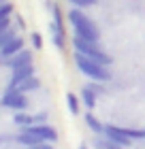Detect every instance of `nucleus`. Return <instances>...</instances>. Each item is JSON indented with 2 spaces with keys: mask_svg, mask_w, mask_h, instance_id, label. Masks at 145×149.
<instances>
[{
  "mask_svg": "<svg viewBox=\"0 0 145 149\" xmlns=\"http://www.w3.org/2000/svg\"><path fill=\"white\" fill-rule=\"evenodd\" d=\"M9 28H11V19H4V22H0V34H4Z\"/></svg>",
  "mask_w": 145,
  "mask_h": 149,
  "instance_id": "24",
  "label": "nucleus"
},
{
  "mask_svg": "<svg viewBox=\"0 0 145 149\" xmlns=\"http://www.w3.org/2000/svg\"><path fill=\"white\" fill-rule=\"evenodd\" d=\"M4 2H6V0H0V4H4Z\"/></svg>",
  "mask_w": 145,
  "mask_h": 149,
  "instance_id": "27",
  "label": "nucleus"
},
{
  "mask_svg": "<svg viewBox=\"0 0 145 149\" xmlns=\"http://www.w3.org/2000/svg\"><path fill=\"white\" fill-rule=\"evenodd\" d=\"M24 49V40L22 38H13L11 43H6L2 49H0V60H6V58H11V56H15V53H19Z\"/></svg>",
  "mask_w": 145,
  "mask_h": 149,
  "instance_id": "10",
  "label": "nucleus"
},
{
  "mask_svg": "<svg viewBox=\"0 0 145 149\" xmlns=\"http://www.w3.org/2000/svg\"><path fill=\"white\" fill-rule=\"evenodd\" d=\"M53 45H56L58 49H64V36H60V34H53Z\"/></svg>",
  "mask_w": 145,
  "mask_h": 149,
  "instance_id": "23",
  "label": "nucleus"
},
{
  "mask_svg": "<svg viewBox=\"0 0 145 149\" xmlns=\"http://www.w3.org/2000/svg\"><path fill=\"white\" fill-rule=\"evenodd\" d=\"M15 141L19 145H24V147H32V145H41V143H45V141H41L39 136H34L32 132H28V130H19V134L15 136Z\"/></svg>",
  "mask_w": 145,
  "mask_h": 149,
  "instance_id": "11",
  "label": "nucleus"
},
{
  "mask_svg": "<svg viewBox=\"0 0 145 149\" xmlns=\"http://www.w3.org/2000/svg\"><path fill=\"white\" fill-rule=\"evenodd\" d=\"M28 64H32V51H28V49H22L19 53H15V56H11L6 60H0V66H6V68H11V70L28 66Z\"/></svg>",
  "mask_w": 145,
  "mask_h": 149,
  "instance_id": "6",
  "label": "nucleus"
},
{
  "mask_svg": "<svg viewBox=\"0 0 145 149\" xmlns=\"http://www.w3.org/2000/svg\"><path fill=\"white\" fill-rule=\"evenodd\" d=\"M79 149H88V145H85V143H81V145H79Z\"/></svg>",
  "mask_w": 145,
  "mask_h": 149,
  "instance_id": "26",
  "label": "nucleus"
},
{
  "mask_svg": "<svg viewBox=\"0 0 145 149\" xmlns=\"http://www.w3.org/2000/svg\"><path fill=\"white\" fill-rule=\"evenodd\" d=\"M13 38H17V32H15V28L11 26V28L4 32V34H0V49H2V47H4L6 43H11Z\"/></svg>",
  "mask_w": 145,
  "mask_h": 149,
  "instance_id": "17",
  "label": "nucleus"
},
{
  "mask_svg": "<svg viewBox=\"0 0 145 149\" xmlns=\"http://www.w3.org/2000/svg\"><path fill=\"white\" fill-rule=\"evenodd\" d=\"M13 121H15V126H19V128H26V126L36 124V121H34V115L24 113V111H17L15 115H13Z\"/></svg>",
  "mask_w": 145,
  "mask_h": 149,
  "instance_id": "14",
  "label": "nucleus"
},
{
  "mask_svg": "<svg viewBox=\"0 0 145 149\" xmlns=\"http://www.w3.org/2000/svg\"><path fill=\"white\" fill-rule=\"evenodd\" d=\"M75 66L92 81H100V83L111 81V70H109V66H102V64L96 62V60L88 58V56H83V53H79V51H75Z\"/></svg>",
  "mask_w": 145,
  "mask_h": 149,
  "instance_id": "2",
  "label": "nucleus"
},
{
  "mask_svg": "<svg viewBox=\"0 0 145 149\" xmlns=\"http://www.w3.org/2000/svg\"><path fill=\"white\" fill-rule=\"evenodd\" d=\"M73 6H77V9H88V6H94L98 0H68Z\"/></svg>",
  "mask_w": 145,
  "mask_h": 149,
  "instance_id": "19",
  "label": "nucleus"
},
{
  "mask_svg": "<svg viewBox=\"0 0 145 149\" xmlns=\"http://www.w3.org/2000/svg\"><path fill=\"white\" fill-rule=\"evenodd\" d=\"M105 136L109 141H113L115 145H120V147H128L132 143V139L124 132V128H117V126H105Z\"/></svg>",
  "mask_w": 145,
  "mask_h": 149,
  "instance_id": "7",
  "label": "nucleus"
},
{
  "mask_svg": "<svg viewBox=\"0 0 145 149\" xmlns=\"http://www.w3.org/2000/svg\"><path fill=\"white\" fill-rule=\"evenodd\" d=\"M73 47H75V51H79V53H83V56L96 60V62L102 64V66H111L113 64V58L109 56V53L102 51L100 47H98V43L85 40V38H81V36H73Z\"/></svg>",
  "mask_w": 145,
  "mask_h": 149,
  "instance_id": "3",
  "label": "nucleus"
},
{
  "mask_svg": "<svg viewBox=\"0 0 145 149\" xmlns=\"http://www.w3.org/2000/svg\"><path fill=\"white\" fill-rule=\"evenodd\" d=\"M47 9L51 11V17H53V22L49 24L51 32H53V34H60V36H64V19H62V11H60L58 2L49 0V2H47Z\"/></svg>",
  "mask_w": 145,
  "mask_h": 149,
  "instance_id": "8",
  "label": "nucleus"
},
{
  "mask_svg": "<svg viewBox=\"0 0 145 149\" xmlns=\"http://www.w3.org/2000/svg\"><path fill=\"white\" fill-rule=\"evenodd\" d=\"M34 77V64H28V66H22V68H15L11 74V81H9V87L11 90H15L19 83H24L26 79Z\"/></svg>",
  "mask_w": 145,
  "mask_h": 149,
  "instance_id": "9",
  "label": "nucleus"
},
{
  "mask_svg": "<svg viewBox=\"0 0 145 149\" xmlns=\"http://www.w3.org/2000/svg\"><path fill=\"white\" fill-rule=\"evenodd\" d=\"M41 87V79H36V74L34 77H30V79H26L24 83H19L15 90H19V92H24V94H28V92H34V90H39Z\"/></svg>",
  "mask_w": 145,
  "mask_h": 149,
  "instance_id": "15",
  "label": "nucleus"
},
{
  "mask_svg": "<svg viewBox=\"0 0 145 149\" xmlns=\"http://www.w3.org/2000/svg\"><path fill=\"white\" fill-rule=\"evenodd\" d=\"M124 132H126L132 141H137V139H145V128H143V130H132V128H124Z\"/></svg>",
  "mask_w": 145,
  "mask_h": 149,
  "instance_id": "20",
  "label": "nucleus"
},
{
  "mask_svg": "<svg viewBox=\"0 0 145 149\" xmlns=\"http://www.w3.org/2000/svg\"><path fill=\"white\" fill-rule=\"evenodd\" d=\"M88 87H90V90H92V92L96 94V96H102V94H105V87L100 85V81H94V83H90Z\"/></svg>",
  "mask_w": 145,
  "mask_h": 149,
  "instance_id": "22",
  "label": "nucleus"
},
{
  "mask_svg": "<svg viewBox=\"0 0 145 149\" xmlns=\"http://www.w3.org/2000/svg\"><path fill=\"white\" fill-rule=\"evenodd\" d=\"M85 124H88V128L92 132H96V134H105V124L96 117L94 113H85Z\"/></svg>",
  "mask_w": 145,
  "mask_h": 149,
  "instance_id": "12",
  "label": "nucleus"
},
{
  "mask_svg": "<svg viewBox=\"0 0 145 149\" xmlns=\"http://www.w3.org/2000/svg\"><path fill=\"white\" fill-rule=\"evenodd\" d=\"M11 13H13V4H11V2H4V4H0V22L9 19V17H11Z\"/></svg>",
  "mask_w": 145,
  "mask_h": 149,
  "instance_id": "18",
  "label": "nucleus"
},
{
  "mask_svg": "<svg viewBox=\"0 0 145 149\" xmlns=\"http://www.w3.org/2000/svg\"><path fill=\"white\" fill-rule=\"evenodd\" d=\"M26 149H53L51 143H41V145H32V147H26Z\"/></svg>",
  "mask_w": 145,
  "mask_h": 149,
  "instance_id": "25",
  "label": "nucleus"
},
{
  "mask_svg": "<svg viewBox=\"0 0 145 149\" xmlns=\"http://www.w3.org/2000/svg\"><path fill=\"white\" fill-rule=\"evenodd\" d=\"M0 104L4 107V109H13V111H26L28 109V98H26L24 92L19 90H11V87H6L2 98H0Z\"/></svg>",
  "mask_w": 145,
  "mask_h": 149,
  "instance_id": "4",
  "label": "nucleus"
},
{
  "mask_svg": "<svg viewBox=\"0 0 145 149\" xmlns=\"http://www.w3.org/2000/svg\"><path fill=\"white\" fill-rule=\"evenodd\" d=\"M68 22H71V26H73L75 36H81L85 40H92V43H98L100 40V32H98V28H96V24L81 9L73 6V9L68 11Z\"/></svg>",
  "mask_w": 145,
  "mask_h": 149,
  "instance_id": "1",
  "label": "nucleus"
},
{
  "mask_svg": "<svg viewBox=\"0 0 145 149\" xmlns=\"http://www.w3.org/2000/svg\"><path fill=\"white\" fill-rule=\"evenodd\" d=\"M81 100H83V104L88 107L90 111H92L94 107H96V102H98V96H96V94L85 85V87H81Z\"/></svg>",
  "mask_w": 145,
  "mask_h": 149,
  "instance_id": "13",
  "label": "nucleus"
},
{
  "mask_svg": "<svg viewBox=\"0 0 145 149\" xmlns=\"http://www.w3.org/2000/svg\"><path fill=\"white\" fill-rule=\"evenodd\" d=\"M30 40H32V47H34V49H43V36H41L39 32H32Z\"/></svg>",
  "mask_w": 145,
  "mask_h": 149,
  "instance_id": "21",
  "label": "nucleus"
},
{
  "mask_svg": "<svg viewBox=\"0 0 145 149\" xmlns=\"http://www.w3.org/2000/svg\"><path fill=\"white\" fill-rule=\"evenodd\" d=\"M66 104H68V111H71V115H79V98L75 96L73 92L66 94Z\"/></svg>",
  "mask_w": 145,
  "mask_h": 149,
  "instance_id": "16",
  "label": "nucleus"
},
{
  "mask_svg": "<svg viewBox=\"0 0 145 149\" xmlns=\"http://www.w3.org/2000/svg\"><path fill=\"white\" fill-rule=\"evenodd\" d=\"M24 130L32 132L34 136H39L41 141H45V143H56L58 141V132L53 126H47V124H32V126H26Z\"/></svg>",
  "mask_w": 145,
  "mask_h": 149,
  "instance_id": "5",
  "label": "nucleus"
}]
</instances>
